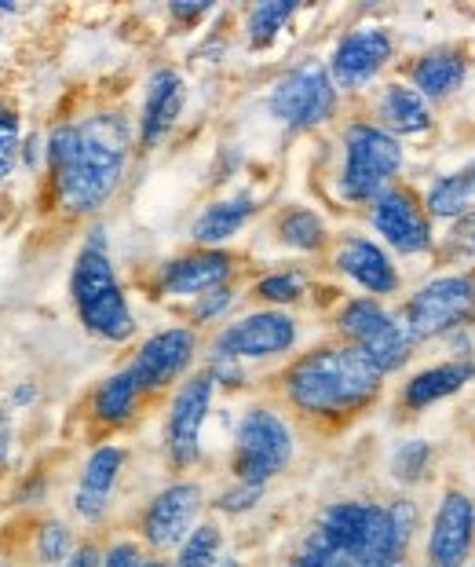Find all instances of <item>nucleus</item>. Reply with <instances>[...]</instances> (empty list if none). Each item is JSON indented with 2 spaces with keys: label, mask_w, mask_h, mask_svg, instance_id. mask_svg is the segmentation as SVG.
Returning a JSON list of instances; mask_svg holds the SVG:
<instances>
[{
  "label": "nucleus",
  "mask_w": 475,
  "mask_h": 567,
  "mask_svg": "<svg viewBox=\"0 0 475 567\" xmlns=\"http://www.w3.org/2000/svg\"><path fill=\"white\" fill-rule=\"evenodd\" d=\"M48 198L63 220H95L121 195L136 158V117L121 106H95L44 132Z\"/></svg>",
  "instance_id": "1"
},
{
  "label": "nucleus",
  "mask_w": 475,
  "mask_h": 567,
  "mask_svg": "<svg viewBox=\"0 0 475 567\" xmlns=\"http://www.w3.org/2000/svg\"><path fill=\"white\" fill-rule=\"evenodd\" d=\"M388 384L392 381L359 348L326 337L300 348L289 363L275 370L271 395L297 425L340 432L373 414L384 403Z\"/></svg>",
  "instance_id": "2"
},
{
  "label": "nucleus",
  "mask_w": 475,
  "mask_h": 567,
  "mask_svg": "<svg viewBox=\"0 0 475 567\" xmlns=\"http://www.w3.org/2000/svg\"><path fill=\"white\" fill-rule=\"evenodd\" d=\"M73 319L92 341L106 348H128L140 337V319L132 308V297L117 275L114 252H110V238L103 224H92L84 231L78 252L70 264L66 279Z\"/></svg>",
  "instance_id": "3"
},
{
  "label": "nucleus",
  "mask_w": 475,
  "mask_h": 567,
  "mask_svg": "<svg viewBox=\"0 0 475 567\" xmlns=\"http://www.w3.org/2000/svg\"><path fill=\"white\" fill-rule=\"evenodd\" d=\"M410 147L384 132L362 111L344 114L337 125V165L329 176V198L340 209L362 213L381 190L410 179Z\"/></svg>",
  "instance_id": "4"
},
{
  "label": "nucleus",
  "mask_w": 475,
  "mask_h": 567,
  "mask_svg": "<svg viewBox=\"0 0 475 567\" xmlns=\"http://www.w3.org/2000/svg\"><path fill=\"white\" fill-rule=\"evenodd\" d=\"M300 457V432L275 400H249L238 410L227 446V476L271 487L292 473Z\"/></svg>",
  "instance_id": "5"
},
{
  "label": "nucleus",
  "mask_w": 475,
  "mask_h": 567,
  "mask_svg": "<svg viewBox=\"0 0 475 567\" xmlns=\"http://www.w3.org/2000/svg\"><path fill=\"white\" fill-rule=\"evenodd\" d=\"M348 100L337 92L322 55H303L289 63L264 92V114L286 136H314L344 122Z\"/></svg>",
  "instance_id": "6"
},
{
  "label": "nucleus",
  "mask_w": 475,
  "mask_h": 567,
  "mask_svg": "<svg viewBox=\"0 0 475 567\" xmlns=\"http://www.w3.org/2000/svg\"><path fill=\"white\" fill-rule=\"evenodd\" d=\"M399 316L421 348L475 330V271H424L402 293Z\"/></svg>",
  "instance_id": "7"
},
{
  "label": "nucleus",
  "mask_w": 475,
  "mask_h": 567,
  "mask_svg": "<svg viewBox=\"0 0 475 567\" xmlns=\"http://www.w3.org/2000/svg\"><path fill=\"white\" fill-rule=\"evenodd\" d=\"M205 516H209V484L202 476H165L132 513L128 530L151 557H173Z\"/></svg>",
  "instance_id": "8"
},
{
  "label": "nucleus",
  "mask_w": 475,
  "mask_h": 567,
  "mask_svg": "<svg viewBox=\"0 0 475 567\" xmlns=\"http://www.w3.org/2000/svg\"><path fill=\"white\" fill-rule=\"evenodd\" d=\"M322 59L337 92L351 103V100H365L376 84L392 78V70L402 63V44L395 27L376 19H362L355 27L340 30Z\"/></svg>",
  "instance_id": "9"
},
{
  "label": "nucleus",
  "mask_w": 475,
  "mask_h": 567,
  "mask_svg": "<svg viewBox=\"0 0 475 567\" xmlns=\"http://www.w3.org/2000/svg\"><path fill=\"white\" fill-rule=\"evenodd\" d=\"M216 384L202 367L165 395L162 462L168 476H198L205 462V429L216 410Z\"/></svg>",
  "instance_id": "10"
},
{
  "label": "nucleus",
  "mask_w": 475,
  "mask_h": 567,
  "mask_svg": "<svg viewBox=\"0 0 475 567\" xmlns=\"http://www.w3.org/2000/svg\"><path fill=\"white\" fill-rule=\"evenodd\" d=\"M303 344V322L297 311L278 308H241L227 326L205 337V352L238 359V363L271 367L289 363Z\"/></svg>",
  "instance_id": "11"
},
{
  "label": "nucleus",
  "mask_w": 475,
  "mask_h": 567,
  "mask_svg": "<svg viewBox=\"0 0 475 567\" xmlns=\"http://www.w3.org/2000/svg\"><path fill=\"white\" fill-rule=\"evenodd\" d=\"M362 216V231H370L399 264H432L438 227L421 202V187L413 179L381 190Z\"/></svg>",
  "instance_id": "12"
},
{
  "label": "nucleus",
  "mask_w": 475,
  "mask_h": 567,
  "mask_svg": "<svg viewBox=\"0 0 475 567\" xmlns=\"http://www.w3.org/2000/svg\"><path fill=\"white\" fill-rule=\"evenodd\" d=\"M202 355H205V337L198 330H190L187 322H168L132 344L125 367L136 378L140 392L154 403L165 400L179 381H187L202 367Z\"/></svg>",
  "instance_id": "13"
},
{
  "label": "nucleus",
  "mask_w": 475,
  "mask_h": 567,
  "mask_svg": "<svg viewBox=\"0 0 475 567\" xmlns=\"http://www.w3.org/2000/svg\"><path fill=\"white\" fill-rule=\"evenodd\" d=\"M326 271L333 275L337 282L351 286L362 297H376L388 300V305H399L402 293L410 289V275L406 268L388 252L370 231L362 227H344V231L333 235V246L326 252Z\"/></svg>",
  "instance_id": "14"
},
{
  "label": "nucleus",
  "mask_w": 475,
  "mask_h": 567,
  "mask_svg": "<svg viewBox=\"0 0 475 567\" xmlns=\"http://www.w3.org/2000/svg\"><path fill=\"white\" fill-rule=\"evenodd\" d=\"M475 557V487L465 480H438L428 498V524L417 549L424 567H468Z\"/></svg>",
  "instance_id": "15"
},
{
  "label": "nucleus",
  "mask_w": 475,
  "mask_h": 567,
  "mask_svg": "<svg viewBox=\"0 0 475 567\" xmlns=\"http://www.w3.org/2000/svg\"><path fill=\"white\" fill-rule=\"evenodd\" d=\"M241 252L235 249H198L187 246L179 252H168L146 271V293L162 305H190L219 286L241 282Z\"/></svg>",
  "instance_id": "16"
},
{
  "label": "nucleus",
  "mask_w": 475,
  "mask_h": 567,
  "mask_svg": "<svg viewBox=\"0 0 475 567\" xmlns=\"http://www.w3.org/2000/svg\"><path fill=\"white\" fill-rule=\"evenodd\" d=\"M132 468V446L117 440H100L81 457L78 480L70 491V516L84 527V535H100L114 520V505L125 473Z\"/></svg>",
  "instance_id": "17"
},
{
  "label": "nucleus",
  "mask_w": 475,
  "mask_h": 567,
  "mask_svg": "<svg viewBox=\"0 0 475 567\" xmlns=\"http://www.w3.org/2000/svg\"><path fill=\"white\" fill-rule=\"evenodd\" d=\"M475 389V359H450L438 355L428 363H413L395 381L392 406L402 421H417L432 414L435 406H443L457 395Z\"/></svg>",
  "instance_id": "18"
},
{
  "label": "nucleus",
  "mask_w": 475,
  "mask_h": 567,
  "mask_svg": "<svg viewBox=\"0 0 475 567\" xmlns=\"http://www.w3.org/2000/svg\"><path fill=\"white\" fill-rule=\"evenodd\" d=\"M187 78L173 63H157L151 66V74L143 78V95H140V111H136V151L154 154L162 151L173 132L183 122L187 111Z\"/></svg>",
  "instance_id": "19"
},
{
  "label": "nucleus",
  "mask_w": 475,
  "mask_h": 567,
  "mask_svg": "<svg viewBox=\"0 0 475 567\" xmlns=\"http://www.w3.org/2000/svg\"><path fill=\"white\" fill-rule=\"evenodd\" d=\"M472 52L468 44L461 41H435L424 44L417 52H410L399 63V78L417 89L424 100H428L435 111L446 103H454L461 92L468 89L472 81Z\"/></svg>",
  "instance_id": "20"
},
{
  "label": "nucleus",
  "mask_w": 475,
  "mask_h": 567,
  "mask_svg": "<svg viewBox=\"0 0 475 567\" xmlns=\"http://www.w3.org/2000/svg\"><path fill=\"white\" fill-rule=\"evenodd\" d=\"M362 114L373 117L384 132H392L395 140L410 143H424L435 136L438 128V111L424 100L417 89H410L399 74L381 81L376 89L362 100Z\"/></svg>",
  "instance_id": "21"
},
{
  "label": "nucleus",
  "mask_w": 475,
  "mask_h": 567,
  "mask_svg": "<svg viewBox=\"0 0 475 567\" xmlns=\"http://www.w3.org/2000/svg\"><path fill=\"white\" fill-rule=\"evenodd\" d=\"M264 202L256 190H230V195H216L194 213V220L187 227L190 246L198 249H230L249 227L260 220Z\"/></svg>",
  "instance_id": "22"
},
{
  "label": "nucleus",
  "mask_w": 475,
  "mask_h": 567,
  "mask_svg": "<svg viewBox=\"0 0 475 567\" xmlns=\"http://www.w3.org/2000/svg\"><path fill=\"white\" fill-rule=\"evenodd\" d=\"M146 395L140 392L136 378L128 373V367L121 363L117 370L103 373L100 381L92 384L89 392V403H84V414H89L92 429L103 432V436H121V432H128L136 421L146 414Z\"/></svg>",
  "instance_id": "23"
},
{
  "label": "nucleus",
  "mask_w": 475,
  "mask_h": 567,
  "mask_svg": "<svg viewBox=\"0 0 475 567\" xmlns=\"http://www.w3.org/2000/svg\"><path fill=\"white\" fill-rule=\"evenodd\" d=\"M271 243L300 260H322L333 246V224L319 205L308 202H286L271 213Z\"/></svg>",
  "instance_id": "24"
},
{
  "label": "nucleus",
  "mask_w": 475,
  "mask_h": 567,
  "mask_svg": "<svg viewBox=\"0 0 475 567\" xmlns=\"http://www.w3.org/2000/svg\"><path fill=\"white\" fill-rule=\"evenodd\" d=\"M438 443L421 432L395 436L384 451V480L399 494H424L428 487H438Z\"/></svg>",
  "instance_id": "25"
},
{
  "label": "nucleus",
  "mask_w": 475,
  "mask_h": 567,
  "mask_svg": "<svg viewBox=\"0 0 475 567\" xmlns=\"http://www.w3.org/2000/svg\"><path fill=\"white\" fill-rule=\"evenodd\" d=\"M395 319H399V305H388V300L362 297V293H344L337 297L333 311H329V337L362 352L384 330H392Z\"/></svg>",
  "instance_id": "26"
},
{
  "label": "nucleus",
  "mask_w": 475,
  "mask_h": 567,
  "mask_svg": "<svg viewBox=\"0 0 475 567\" xmlns=\"http://www.w3.org/2000/svg\"><path fill=\"white\" fill-rule=\"evenodd\" d=\"M376 505H381V494H340V498H329L314 509L311 527L319 530L329 546H337L355 560Z\"/></svg>",
  "instance_id": "27"
},
{
  "label": "nucleus",
  "mask_w": 475,
  "mask_h": 567,
  "mask_svg": "<svg viewBox=\"0 0 475 567\" xmlns=\"http://www.w3.org/2000/svg\"><path fill=\"white\" fill-rule=\"evenodd\" d=\"M311 293H314V271L300 260L267 268L246 282V300H252V308L297 311L300 305H308Z\"/></svg>",
  "instance_id": "28"
},
{
  "label": "nucleus",
  "mask_w": 475,
  "mask_h": 567,
  "mask_svg": "<svg viewBox=\"0 0 475 567\" xmlns=\"http://www.w3.org/2000/svg\"><path fill=\"white\" fill-rule=\"evenodd\" d=\"M421 202L435 220V227H446V224L461 220V216L475 209V187H472L468 168L465 165L438 168L428 184L421 187Z\"/></svg>",
  "instance_id": "29"
},
{
  "label": "nucleus",
  "mask_w": 475,
  "mask_h": 567,
  "mask_svg": "<svg viewBox=\"0 0 475 567\" xmlns=\"http://www.w3.org/2000/svg\"><path fill=\"white\" fill-rule=\"evenodd\" d=\"M300 16L297 0H256L241 11V41L249 52H267L282 41V33L292 27V19Z\"/></svg>",
  "instance_id": "30"
},
{
  "label": "nucleus",
  "mask_w": 475,
  "mask_h": 567,
  "mask_svg": "<svg viewBox=\"0 0 475 567\" xmlns=\"http://www.w3.org/2000/svg\"><path fill=\"white\" fill-rule=\"evenodd\" d=\"M384 513H388V527H392V538L399 553L410 564H417V549L424 538V524H428V502L421 494H399L388 491L384 494Z\"/></svg>",
  "instance_id": "31"
},
{
  "label": "nucleus",
  "mask_w": 475,
  "mask_h": 567,
  "mask_svg": "<svg viewBox=\"0 0 475 567\" xmlns=\"http://www.w3.org/2000/svg\"><path fill=\"white\" fill-rule=\"evenodd\" d=\"M81 530L66 516L44 513L30 524V560L33 567H63L70 553L81 546Z\"/></svg>",
  "instance_id": "32"
},
{
  "label": "nucleus",
  "mask_w": 475,
  "mask_h": 567,
  "mask_svg": "<svg viewBox=\"0 0 475 567\" xmlns=\"http://www.w3.org/2000/svg\"><path fill=\"white\" fill-rule=\"evenodd\" d=\"M241 305H246V282H230V286H219L213 293H205L190 305L179 308V322H187L190 330H198L202 337L216 333L219 326H227L230 319L238 316Z\"/></svg>",
  "instance_id": "33"
},
{
  "label": "nucleus",
  "mask_w": 475,
  "mask_h": 567,
  "mask_svg": "<svg viewBox=\"0 0 475 567\" xmlns=\"http://www.w3.org/2000/svg\"><path fill=\"white\" fill-rule=\"evenodd\" d=\"M428 271H475V209L438 227Z\"/></svg>",
  "instance_id": "34"
},
{
  "label": "nucleus",
  "mask_w": 475,
  "mask_h": 567,
  "mask_svg": "<svg viewBox=\"0 0 475 567\" xmlns=\"http://www.w3.org/2000/svg\"><path fill=\"white\" fill-rule=\"evenodd\" d=\"M227 549H230V538H227L224 520L205 516V520L183 538V546L168 560H173V567H213Z\"/></svg>",
  "instance_id": "35"
},
{
  "label": "nucleus",
  "mask_w": 475,
  "mask_h": 567,
  "mask_svg": "<svg viewBox=\"0 0 475 567\" xmlns=\"http://www.w3.org/2000/svg\"><path fill=\"white\" fill-rule=\"evenodd\" d=\"M267 494H271V487L227 476L224 487L209 491V516H216V520H246L267 502Z\"/></svg>",
  "instance_id": "36"
},
{
  "label": "nucleus",
  "mask_w": 475,
  "mask_h": 567,
  "mask_svg": "<svg viewBox=\"0 0 475 567\" xmlns=\"http://www.w3.org/2000/svg\"><path fill=\"white\" fill-rule=\"evenodd\" d=\"M278 567H355V560H351L348 553H340L337 546H329L319 530L308 524L292 538V546L282 553Z\"/></svg>",
  "instance_id": "37"
},
{
  "label": "nucleus",
  "mask_w": 475,
  "mask_h": 567,
  "mask_svg": "<svg viewBox=\"0 0 475 567\" xmlns=\"http://www.w3.org/2000/svg\"><path fill=\"white\" fill-rule=\"evenodd\" d=\"M202 370L209 373L216 392L219 395H238V392H249L252 389V370L238 359H227V355H216V352H205L202 355Z\"/></svg>",
  "instance_id": "38"
},
{
  "label": "nucleus",
  "mask_w": 475,
  "mask_h": 567,
  "mask_svg": "<svg viewBox=\"0 0 475 567\" xmlns=\"http://www.w3.org/2000/svg\"><path fill=\"white\" fill-rule=\"evenodd\" d=\"M22 117L16 106L0 103V187L8 184L11 173L19 168V154H22Z\"/></svg>",
  "instance_id": "39"
},
{
  "label": "nucleus",
  "mask_w": 475,
  "mask_h": 567,
  "mask_svg": "<svg viewBox=\"0 0 475 567\" xmlns=\"http://www.w3.org/2000/svg\"><path fill=\"white\" fill-rule=\"evenodd\" d=\"M146 557V549L140 546V538L132 530H114L103 538V560L100 567H140Z\"/></svg>",
  "instance_id": "40"
},
{
  "label": "nucleus",
  "mask_w": 475,
  "mask_h": 567,
  "mask_svg": "<svg viewBox=\"0 0 475 567\" xmlns=\"http://www.w3.org/2000/svg\"><path fill=\"white\" fill-rule=\"evenodd\" d=\"M216 11H219L216 0H173V4H165V19L173 22L176 30H198Z\"/></svg>",
  "instance_id": "41"
},
{
  "label": "nucleus",
  "mask_w": 475,
  "mask_h": 567,
  "mask_svg": "<svg viewBox=\"0 0 475 567\" xmlns=\"http://www.w3.org/2000/svg\"><path fill=\"white\" fill-rule=\"evenodd\" d=\"M19 165L27 168V173H44V165H48L44 132H27V136H22V154H19Z\"/></svg>",
  "instance_id": "42"
},
{
  "label": "nucleus",
  "mask_w": 475,
  "mask_h": 567,
  "mask_svg": "<svg viewBox=\"0 0 475 567\" xmlns=\"http://www.w3.org/2000/svg\"><path fill=\"white\" fill-rule=\"evenodd\" d=\"M44 502H48V476H44V468H41V473H30L19 484L16 505H22V509H33V505H44Z\"/></svg>",
  "instance_id": "43"
},
{
  "label": "nucleus",
  "mask_w": 475,
  "mask_h": 567,
  "mask_svg": "<svg viewBox=\"0 0 475 567\" xmlns=\"http://www.w3.org/2000/svg\"><path fill=\"white\" fill-rule=\"evenodd\" d=\"M103 560V538L100 535H84L81 546L70 553V560L63 567H100Z\"/></svg>",
  "instance_id": "44"
},
{
  "label": "nucleus",
  "mask_w": 475,
  "mask_h": 567,
  "mask_svg": "<svg viewBox=\"0 0 475 567\" xmlns=\"http://www.w3.org/2000/svg\"><path fill=\"white\" fill-rule=\"evenodd\" d=\"M11 451H16V410L0 403V473L8 468Z\"/></svg>",
  "instance_id": "45"
},
{
  "label": "nucleus",
  "mask_w": 475,
  "mask_h": 567,
  "mask_svg": "<svg viewBox=\"0 0 475 567\" xmlns=\"http://www.w3.org/2000/svg\"><path fill=\"white\" fill-rule=\"evenodd\" d=\"M37 400H41V384H37V381H16V384L8 389L4 406H8V410H16V414H19V410H30Z\"/></svg>",
  "instance_id": "46"
},
{
  "label": "nucleus",
  "mask_w": 475,
  "mask_h": 567,
  "mask_svg": "<svg viewBox=\"0 0 475 567\" xmlns=\"http://www.w3.org/2000/svg\"><path fill=\"white\" fill-rule=\"evenodd\" d=\"M213 567H252V564H249L246 557H241V553H238V549H227V553H224V557H219V560H216Z\"/></svg>",
  "instance_id": "47"
},
{
  "label": "nucleus",
  "mask_w": 475,
  "mask_h": 567,
  "mask_svg": "<svg viewBox=\"0 0 475 567\" xmlns=\"http://www.w3.org/2000/svg\"><path fill=\"white\" fill-rule=\"evenodd\" d=\"M140 567H173V560H168V557H151V553H146Z\"/></svg>",
  "instance_id": "48"
},
{
  "label": "nucleus",
  "mask_w": 475,
  "mask_h": 567,
  "mask_svg": "<svg viewBox=\"0 0 475 567\" xmlns=\"http://www.w3.org/2000/svg\"><path fill=\"white\" fill-rule=\"evenodd\" d=\"M465 168H468V176H472V187H475V158H468V162H465Z\"/></svg>",
  "instance_id": "49"
},
{
  "label": "nucleus",
  "mask_w": 475,
  "mask_h": 567,
  "mask_svg": "<svg viewBox=\"0 0 475 567\" xmlns=\"http://www.w3.org/2000/svg\"><path fill=\"white\" fill-rule=\"evenodd\" d=\"M0 41H4V16H0Z\"/></svg>",
  "instance_id": "50"
},
{
  "label": "nucleus",
  "mask_w": 475,
  "mask_h": 567,
  "mask_svg": "<svg viewBox=\"0 0 475 567\" xmlns=\"http://www.w3.org/2000/svg\"><path fill=\"white\" fill-rule=\"evenodd\" d=\"M468 567H475V557H472V564H468Z\"/></svg>",
  "instance_id": "51"
},
{
  "label": "nucleus",
  "mask_w": 475,
  "mask_h": 567,
  "mask_svg": "<svg viewBox=\"0 0 475 567\" xmlns=\"http://www.w3.org/2000/svg\"><path fill=\"white\" fill-rule=\"evenodd\" d=\"M413 567H424V564H413Z\"/></svg>",
  "instance_id": "52"
},
{
  "label": "nucleus",
  "mask_w": 475,
  "mask_h": 567,
  "mask_svg": "<svg viewBox=\"0 0 475 567\" xmlns=\"http://www.w3.org/2000/svg\"><path fill=\"white\" fill-rule=\"evenodd\" d=\"M0 567H8V564H0Z\"/></svg>",
  "instance_id": "53"
}]
</instances>
